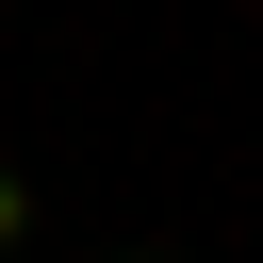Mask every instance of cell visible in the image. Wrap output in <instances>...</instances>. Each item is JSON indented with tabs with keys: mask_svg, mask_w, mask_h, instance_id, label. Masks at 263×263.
Segmentation results:
<instances>
[{
	"mask_svg": "<svg viewBox=\"0 0 263 263\" xmlns=\"http://www.w3.org/2000/svg\"><path fill=\"white\" fill-rule=\"evenodd\" d=\"M16 247H33V181L0 164V263H16Z\"/></svg>",
	"mask_w": 263,
	"mask_h": 263,
	"instance_id": "obj_1",
	"label": "cell"
},
{
	"mask_svg": "<svg viewBox=\"0 0 263 263\" xmlns=\"http://www.w3.org/2000/svg\"><path fill=\"white\" fill-rule=\"evenodd\" d=\"M99 263H164V247H99Z\"/></svg>",
	"mask_w": 263,
	"mask_h": 263,
	"instance_id": "obj_2",
	"label": "cell"
}]
</instances>
